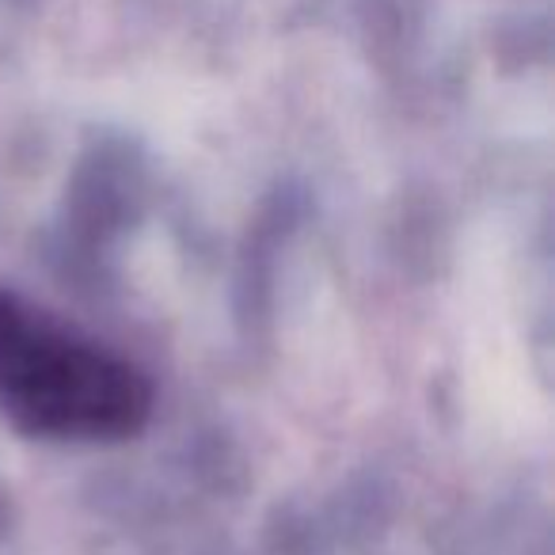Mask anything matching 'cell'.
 I'll return each mask as SVG.
<instances>
[{"instance_id":"obj_1","label":"cell","mask_w":555,"mask_h":555,"mask_svg":"<svg viewBox=\"0 0 555 555\" xmlns=\"http://www.w3.org/2000/svg\"><path fill=\"white\" fill-rule=\"evenodd\" d=\"M0 415L47 441H126L153 415V380L103 343L0 289Z\"/></svg>"}]
</instances>
